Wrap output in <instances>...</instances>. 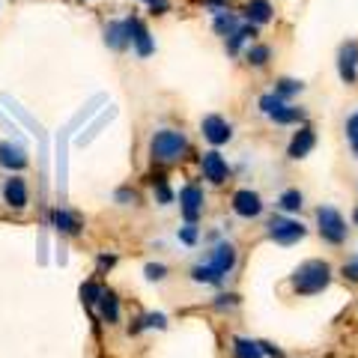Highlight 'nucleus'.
Here are the masks:
<instances>
[{
	"label": "nucleus",
	"instance_id": "29",
	"mask_svg": "<svg viewBox=\"0 0 358 358\" xmlns=\"http://www.w3.org/2000/svg\"><path fill=\"white\" fill-rule=\"evenodd\" d=\"M138 320H141L143 329H164V326H167V317H164V313H143V317H138Z\"/></svg>",
	"mask_w": 358,
	"mask_h": 358
},
{
	"label": "nucleus",
	"instance_id": "1",
	"mask_svg": "<svg viewBox=\"0 0 358 358\" xmlns=\"http://www.w3.org/2000/svg\"><path fill=\"white\" fill-rule=\"evenodd\" d=\"M331 284V266L326 260H308L293 272V289L299 296H317Z\"/></svg>",
	"mask_w": 358,
	"mask_h": 358
},
{
	"label": "nucleus",
	"instance_id": "22",
	"mask_svg": "<svg viewBox=\"0 0 358 358\" xmlns=\"http://www.w3.org/2000/svg\"><path fill=\"white\" fill-rule=\"evenodd\" d=\"M192 281H197V284H212V287H218L224 278L215 272V268H212L209 263H197L194 268H192Z\"/></svg>",
	"mask_w": 358,
	"mask_h": 358
},
{
	"label": "nucleus",
	"instance_id": "8",
	"mask_svg": "<svg viewBox=\"0 0 358 358\" xmlns=\"http://www.w3.org/2000/svg\"><path fill=\"white\" fill-rule=\"evenodd\" d=\"M3 203L9 209H24L30 203V192H27V182H24V176H9L6 182H3Z\"/></svg>",
	"mask_w": 358,
	"mask_h": 358
},
{
	"label": "nucleus",
	"instance_id": "35",
	"mask_svg": "<svg viewBox=\"0 0 358 358\" xmlns=\"http://www.w3.org/2000/svg\"><path fill=\"white\" fill-rule=\"evenodd\" d=\"M346 138H350V141H355V138H358V110H355V114H352L350 120H346Z\"/></svg>",
	"mask_w": 358,
	"mask_h": 358
},
{
	"label": "nucleus",
	"instance_id": "17",
	"mask_svg": "<svg viewBox=\"0 0 358 358\" xmlns=\"http://www.w3.org/2000/svg\"><path fill=\"white\" fill-rule=\"evenodd\" d=\"M96 308H99V317H102V322H108V326H117L120 322V299L114 289H105L102 299L96 301Z\"/></svg>",
	"mask_w": 358,
	"mask_h": 358
},
{
	"label": "nucleus",
	"instance_id": "12",
	"mask_svg": "<svg viewBox=\"0 0 358 358\" xmlns=\"http://www.w3.org/2000/svg\"><path fill=\"white\" fill-rule=\"evenodd\" d=\"M27 150L18 147L13 141H0V167H6V171H24L27 167Z\"/></svg>",
	"mask_w": 358,
	"mask_h": 358
},
{
	"label": "nucleus",
	"instance_id": "4",
	"mask_svg": "<svg viewBox=\"0 0 358 358\" xmlns=\"http://www.w3.org/2000/svg\"><path fill=\"white\" fill-rule=\"evenodd\" d=\"M268 239H275L278 245H293V242H299V239H305V233H308V227L301 221H296V218H281V215H275L272 221H268Z\"/></svg>",
	"mask_w": 358,
	"mask_h": 358
},
{
	"label": "nucleus",
	"instance_id": "6",
	"mask_svg": "<svg viewBox=\"0 0 358 358\" xmlns=\"http://www.w3.org/2000/svg\"><path fill=\"white\" fill-rule=\"evenodd\" d=\"M126 27H129V39H131V48L138 51V57H150V54L155 51V42L150 36L147 24L131 15V18H126Z\"/></svg>",
	"mask_w": 358,
	"mask_h": 358
},
{
	"label": "nucleus",
	"instance_id": "3",
	"mask_svg": "<svg viewBox=\"0 0 358 358\" xmlns=\"http://www.w3.org/2000/svg\"><path fill=\"white\" fill-rule=\"evenodd\" d=\"M317 227H320V236L326 239L329 245H343L346 242V233H350L343 215L334 206H320L317 209Z\"/></svg>",
	"mask_w": 358,
	"mask_h": 358
},
{
	"label": "nucleus",
	"instance_id": "11",
	"mask_svg": "<svg viewBox=\"0 0 358 358\" xmlns=\"http://www.w3.org/2000/svg\"><path fill=\"white\" fill-rule=\"evenodd\" d=\"M200 167H203V176L209 179V182H215V185L227 182V176H230V167H227V162H224V155L218 150L206 152L203 159H200Z\"/></svg>",
	"mask_w": 358,
	"mask_h": 358
},
{
	"label": "nucleus",
	"instance_id": "14",
	"mask_svg": "<svg viewBox=\"0 0 358 358\" xmlns=\"http://www.w3.org/2000/svg\"><path fill=\"white\" fill-rule=\"evenodd\" d=\"M51 224H54V230L60 233V236H78L84 227V221L78 212L72 209H54V215H51Z\"/></svg>",
	"mask_w": 358,
	"mask_h": 358
},
{
	"label": "nucleus",
	"instance_id": "15",
	"mask_svg": "<svg viewBox=\"0 0 358 358\" xmlns=\"http://www.w3.org/2000/svg\"><path fill=\"white\" fill-rule=\"evenodd\" d=\"M317 147V134H313L310 126H301L296 134H293V141H289V147H287V155L289 159H305V155Z\"/></svg>",
	"mask_w": 358,
	"mask_h": 358
},
{
	"label": "nucleus",
	"instance_id": "26",
	"mask_svg": "<svg viewBox=\"0 0 358 358\" xmlns=\"http://www.w3.org/2000/svg\"><path fill=\"white\" fill-rule=\"evenodd\" d=\"M301 87H305L301 81H293V78H281V81L275 84V96H278V99H284V102H287V99H293V96H299V93H301Z\"/></svg>",
	"mask_w": 358,
	"mask_h": 358
},
{
	"label": "nucleus",
	"instance_id": "40",
	"mask_svg": "<svg viewBox=\"0 0 358 358\" xmlns=\"http://www.w3.org/2000/svg\"><path fill=\"white\" fill-rule=\"evenodd\" d=\"M355 224H358V209H355Z\"/></svg>",
	"mask_w": 358,
	"mask_h": 358
},
{
	"label": "nucleus",
	"instance_id": "32",
	"mask_svg": "<svg viewBox=\"0 0 358 358\" xmlns=\"http://www.w3.org/2000/svg\"><path fill=\"white\" fill-rule=\"evenodd\" d=\"M117 203H122V206L138 203V194H134V188H120V192H117Z\"/></svg>",
	"mask_w": 358,
	"mask_h": 358
},
{
	"label": "nucleus",
	"instance_id": "9",
	"mask_svg": "<svg viewBox=\"0 0 358 358\" xmlns=\"http://www.w3.org/2000/svg\"><path fill=\"white\" fill-rule=\"evenodd\" d=\"M203 138L212 143V147H221V143H227L230 138H233V129H230V122L224 120V117H218V114H209V117H203Z\"/></svg>",
	"mask_w": 358,
	"mask_h": 358
},
{
	"label": "nucleus",
	"instance_id": "31",
	"mask_svg": "<svg viewBox=\"0 0 358 358\" xmlns=\"http://www.w3.org/2000/svg\"><path fill=\"white\" fill-rule=\"evenodd\" d=\"M179 242H185V245H194L197 242V227H194V224H185V227H179Z\"/></svg>",
	"mask_w": 358,
	"mask_h": 358
},
{
	"label": "nucleus",
	"instance_id": "10",
	"mask_svg": "<svg viewBox=\"0 0 358 358\" xmlns=\"http://www.w3.org/2000/svg\"><path fill=\"white\" fill-rule=\"evenodd\" d=\"M233 212H236L239 218H257L263 215V200L257 192H251V188H242V192L233 194Z\"/></svg>",
	"mask_w": 358,
	"mask_h": 358
},
{
	"label": "nucleus",
	"instance_id": "27",
	"mask_svg": "<svg viewBox=\"0 0 358 358\" xmlns=\"http://www.w3.org/2000/svg\"><path fill=\"white\" fill-rule=\"evenodd\" d=\"M102 293H105V287L99 284V281H87V284H81V301H84V305H96V301L102 299Z\"/></svg>",
	"mask_w": 358,
	"mask_h": 358
},
{
	"label": "nucleus",
	"instance_id": "28",
	"mask_svg": "<svg viewBox=\"0 0 358 358\" xmlns=\"http://www.w3.org/2000/svg\"><path fill=\"white\" fill-rule=\"evenodd\" d=\"M245 57H248L251 66H266L268 57H272V48H268V45H251Z\"/></svg>",
	"mask_w": 358,
	"mask_h": 358
},
{
	"label": "nucleus",
	"instance_id": "20",
	"mask_svg": "<svg viewBox=\"0 0 358 358\" xmlns=\"http://www.w3.org/2000/svg\"><path fill=\"white\" fill-rule=\"evenodd\" d=\"M268 120H275L278 126H296V122L305 120V110H301V108H293V105H287V102H284V105L278 108Z\"/></svg>",
	"mask_w": 358,
	"mask_h": 358
},
{
	"label": "nucleus",
	"instance_id": "24",
	"mask_svg": "<svg viewBox=\"0 0 358 358\" xmlns=\"http://www.w3.org/2000/svg\"><path fill=\"white\" fill-rule=\"evenodd\" d=\"M212 27H215V33H221V36H230V33L239 27V18L233 15V13H215V21H212Z\"/></svg>",
	"mask_w": 358,
	"mask_h": 358
},
{
	"label": "nucleus",
	"instance_id": "19",
	"mask_svg": "<svg viewBox=\"0 0 358 358\" xmlns=\"http://www.w3.org/2000/svg\"><path fill=\"white\" fill-rule=\"evenodd\" d=\"M254 36H257V27H254V24H239V27L227 36V54H239L242 45L248 42V39H254Z\"/></svg>",
	"mask_w": 358,
	"mask_h": 358
},
{
	"label": "nucleus",
	"instance_id": "21",
	"mask_svg": "<svg viewBox=\"0 0 358 358\" xmlns=\"http://www.w3.org/2000/svg\"><path fill=\"white\" fill-rule=\"evenodd\" d=\"M233 355L236 358H266L260 343L257 341H248V338H236L233 341Z\"/></svg>",
	"mask_w": 358,
	"mask_h": 358
},
{
	"label": "nucleus",
	"instance_id": "23",
	"mask_svg": "<svg viewBox=\"0 0 358 358\" xmlns=\"http://www.w3.org/2000/svg\"><path fill=\"white\" fill-rule=\"evenodd\" d=\"M278 206H281L284 212H299L301 206H305V197H301L299 188H287V192L278 197Z\"/></svg>",
	"mask_w": 358,
	"mask_h": 358
},
{
	"label": "nucleus",
	"instance_id": "36",
	"mask_svg": "<svg viewBox=\"0 0 358 358\" xmlns=\"http://www.w3.org/2000/svg\"><path fill=\"white\" fill-rule=\"evenodd\" d=\"M260 350H263V355H268V358H284V350H278L275 343H266V341H260Z\"/></svg>",
	"mask_w": 358,
	"mask_h": 358
},
{
	"label": "nucleus",
	"instance_id": "18",
	"mask_svg": "<svg viewBox=\"0 0 358 358\" xmlns=\"http://www.w3.org/2000/svg\"><path fill=\"white\" fill-rule=\"evenodd\" d=\"M272 15H275V9L268 0H248V6H245V18H248V24H254V27L272 21Z\"/></svg>",
	"mask_w": 358,
	"mask_h": 358
},
{
	"label": "nucleus",
	"instance_id": "16",
	"mask_svg": "<svg viewBox=\"0 0 358 358\" xmlns=\"http://www.w3.org/2000/svg\"><path fill=\"white\" fill-rule=\"evenodd\" d=\"M105 45L110 51H126L131 39H129V27L126 21H110V24L105 27Z\"/></svg>",
	"mask_w": 358,
	"mask_h": 358
},
{
	"label": "nucleus",
	"instance_id": "37",
	"mask_svg": "<svg viewBox=\"0 0 358 358\" xmlns=\"http://www.w3.org/2000/svg\"><path fill=\"white\" fill-rule=\"evenodd\" d=\"M236 305V296H218V308H233Z\"/></svg>",
	"mask_w": 358,
	"mask_h": 358
},
{
	"label": "nucleus",
	"instance_id": "7",
	"mask_svg": "<svg viewBox=\"0 0 358 358\" xmlns=\"http://www.w3.org/2000/svg\"><path fill=\"white\" fill-rule=\"evenodd\" d=\"M358 42H343L338 51V72L343 84H355L358 81Z\"/></svg>",
	"mask_w": 358,
	"mask_h": 358
},
{
	"label": "nucleus",
	"instance_id": "25",
	"mask_svg": "<svg viewBox=\"0 0 358 358\" xmlns=\"http://www.w3.org/2000/svg\"><path fill=\"white\" fill-rule=\"evenodd\" d=\"M152 194H155V203H159V206L173 203V192H171V185H167L164 176H155L152 179Z\"/></svg>",
	"mask_w": 358,
	"mask_h": 358
},
{
	"label": "nucleus",
	"instance_id": "38",
	"mask_svg": "<svg viewBox=\"0 0 358 358\" xmlns=\"http://www.w3.org/2000/svg\"><path fill=\"white\" fill-rule=\"evenodd\" d=\"M343 275L350 278V281H358V263H352V266H346L343 268Z\"/></svg>",
	"mask_w": 358,
	"mask_h": 358
},
{
	"label": "nucleus",
	"instance_id": "13",
	"mask_svg": "<svg viewBox=\"0 0 358 358\" xmlns=\"http://www.w3.org/2000/svg\"><path fill=\"white\" fill-rule=\"evenodd\" d=\"M209 266L215 268L221 278L230 275L233 266H236V248H233L230 242H218L215 248H212V254H209Z\"/></svg>",
	"mask_w": 358,
	"mask_h": 358
},
{
	"label": "nucleus",
	"instance_id": "30",
	"mask_svg": "<svg viewBox=\"0 0 358 358\" xmlns=\"http://www.w3.org/2000/svg\"><path fill=\"white\" fill-rule=\"evenodd\" d=\"M143 275H147V281H164V278H167V266L164 263H147Z\"/></svg>",
	"mask_w": 358,
	"mask_h": 358
},
{
	"label": "nucleus",
	"instance_id": "5",
	"mask_svg": "<svg viewBox=\"0 0 358 358\" xmlns=\"http://www.w3.org/2000/svg\"><path fill=\"white\" fill-rule=\"evenodd\" d=\"M179 209L188 224H197V218L203 215V188L200 185H185L179 192Z\"/></svg>",
	"mask_w": 358,
	"mask_h": 358
},
{
	"label": "nucleus",
	"instance_id": "34",
	"mask_svg": "<svg viewBox=\"0 0 358 358\" xmlns=\"http://www.w3.org/2000/svg\"><path fill=\"white\" fill-rule=\"evenodd\" d=\"M143 3H147L155 15H164L167 9H171V3H167V0H143Z\"/></svg>",
	"mask_w": 358,
	"mask_h": 358
},
{
	"label": "nucleus",
	"instance_id": "33",
	"mask_svg": "<svg viewBox=\"0 0 358 358\" xmlns=\"http://www.w3.org/2000/svg\"><path fill=\"white\" fill-rule=\"evenodd\" d=\"M114 263H117V257H114V254H102V257H99V275L110 272V268H114Z\"/></svg>",
	"mask_w": 358,
	"mask_h": 358
},
{
	"label": "nucleus",
	"instance_id": "2",
	"mask_svg": "<svg viewBox=\"0 0 358 358\" xmlns=\"http://www.w3.org/2000/svg\"><path fill=\"white\" fill-rule=\"evenodd\" d=\"M185 152H188V138H185L182 131H176V129H162V131H155L152 141H150V155H152V162L173 164V162L182 159Z\"/></svg>",
	"mask_w": 358,
	"mask_h": 358
},
{
	"label": "nucleus",
	"instance_id": "39",
	"mask_svg": "<svg viewBox=\"0 0 358 358\" xmlns=\"http://www.w3.org/2000/svg\"><path fill=\"white\" fill-rule=\"evenodd\" d=\"M350 143H352V152L358 155V138H355V141H350Z\"/></svg>",
	"mask_w": 358,
	"mask_h": 358
}]
</instances>
